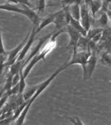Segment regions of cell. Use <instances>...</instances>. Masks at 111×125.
Wrapping results in <instances>:
<instances>
[{
	"mask_svg": "<svg viewBox=\"0 0 111 125\" xmlns=\"http://www.w3.org/2000/svg\"><path fill=\"white\" fill-rule=\"evenodd\" d=\"M65 69H66V67H65V63H64L63 65H61L59 68H58V69L55 72L53 73L52 74L48 79H46L42 83H41L40 84H39V86H38L36 92L34 93V94L32 96V98L26 101V105L23 108V110H22L21 113L20 114V115L18 116V118L17 119V120H16V124H18V125H22V124L24 123L25 119H26L27 115V112L29 111L30 107L33 104V103L43 93V91L46 89V88L49 86V84L51 83V81H52L53 80L55 79L61 72L64 71Z\"/></svg>",
	"mask_w": 111,
	"mask_h": 125,
	"instance_id": "obj_1",
	"label": "cell"
},
{
	"mask_svg": "<svg viewBox=\"0 0 111 125\" xmlns=\"http://www.w3.org/2000/svg\"><path fill=\"white\" fill-rule=\"evenodd\" d=\"M61 33H62L61 30H59L56 33H53L51 37L46 42V45L43 47L42 50H40L39 52L37 53L36 55H34L33 58L29 61V62L27 64V66H26L24 71H23V76L26 79L29 75L30 72L32 71L33 67L35 66L40 60H45V57H46V55L51 51H52L56 47V39Z\"/></svg>",
	"mask_w": 111,
	"mask_h": 125,
	"instance_id": "obj_2",
	"label": "cell"
},
{
	"mask_svg": "<svg viewBox=\"0 0 111 125\" xmlns=\"http://www.w3.org/2000/svg\"><path fill=\"white\" fill-rule=\"evenodd\" d=\"M92 52L89 50L86 51H73L71 59L68 62H65V66L66 69L70 66H72L73 64H79L81 65L82 69L85 67V64L86 63L87 59H89V56L91 55Z\"/></svg>",
	"mask_w": 111,
	"mask_h": 125,
	"instance_id": "obj_3",
	"label": "cell"
},
{
	"mask_svg": "<svg viewBox=\"0 0 111 125\" xmlns=\"http://www.w3.org/2000/svg\"><path fill=\"white\" fill-rule=\"evenodd\" d=\"M97 62H98L97 57H96V54L93 52L91 54V55L89 56V59H87L85 67L82 69L84 80H88L92 77V74L95 71Z\"/></svg>",
	"mask_w": 111,
	"mask_h": 125,
	"instance_id": "obj_4",
	"label": "cell"
},
{
	"mask_svg": "<svg viewBox=\"0 0 111 125\" xmlns=\"http://www.w3.org/2000/svg\"><path fill=\"white\" fill-rule=\"evenodd\" d=\"M79 22L82 26L85 28V29L88 31L92 26V18L89 14V9L87 5L85 3H82L80 4V19Z\"/></svg>",
	"mask_w": 111,
	"mask_h": 125,
	"instance_id": "obj_5",
	"label": "cell"
},
{
	"mask_svg": "<svg viewBox=\"0 0 111 125\" xmlns=\"http://www.w3.org/2000/svg\"><path fill=\"white\" fill-rule=\"evenodd\" d=\"M60 30L62 31V33H67L70 36V42L68 44V46L66 47V48H68L70 47H73L74 50H75L79 39L81 37V34L79 33L78 31H77L75 29H74L69 24Z\"/></svg>",
	"mask_w": 111,
	"mask_h": 125,
	"instance_id": "obj_6",
	"label": "cell"
},
{
	"mask_svg": "<svg viewBox=\"0 0 111 125\" xmlns=\"http://www.w3.org/2000/svg\"><path fill=\"white\" fill-rule=\"evenodd\" d=\"M37 28V26H33L32 28L30 29V33L29 38H28L27 42H26L24 47H23L22 50L20 51L19 54L18 55V57H17V59H16L17 61H23L24 57H26V55L27 54V52L29 51V50L32 47V45H33L34 41L35 35H37V33H36V29Z\"/></svg>",
	"mask_w": 111,
	"mask_h": 125,
	"instance_id": "obj_7",
	"label": "cell"
},
{
	"mask_svg": "<svg viewBox=\"0 0 111 125\" xmlns=\"http://www.w3.org/2000/svg\"><path fill=\"white\" fill-rule=\"evenodd\" d=\"M53 33H49V34L46 35H45V36L42 37L41 38H39V40H38V42H37V45H36L35 47L33 49V51L31 52L30 54V56L28 57V58L26 59V61L24 63H23V64H22V68H24L25 66H26L27 64L29 62V61L32 59L34 55H36L37 53L39 52V51L41 50V49L42 48V47L44 46V45L46 42L49 40V38L51 37V35H53Z\"/></svg>",
	"mask_w": 111,
	"mask_h": 125,
	"instance_id": "obj_8",
	"label": "cell"
},
{
	"mask_svg": "<svg viewBox=\"0 0 111 125\" xmlns=\"http://www.w3.org/2000/svg\"><path fill=\"white\" fill-rule=\"evenodd\" d=\"M23 4H15L7 1L0 5V10H4L10 12H16L22 15L25 14V9L23 8Z\"/></svg>",
	"mask_w": 111,
	"mask_h": 125,
	"instance_id": "obj_9",
	"label": "cell"
},
{
	"mask_svg": "<svg viewBox=\"0 0 111 125\" xmlns=\"http://www.w3.org/2000/svg\"><path fill=\"white\" fill-rule=\"evenodd\" d=\"M57 13H58V11H56L54 13L49 14V16H47L46 18H44V19H41L39 26L37 27V28L36 29L37 34H38L39 32H41L45 27L48 26L49 25H50V24L53 23V21L55 19V17L57 15Z\"/></svg>",
	"mask_w": 111,
	"mask_h": 125,
	"instance_id": "obj_10",
	"label": "cell"
},
{
	"mask_svg": "<svg viewBox=\"0 0 111 125\" xmlns=\"http://www.w3.org/2000/svg\"><path fill=\"white\" fill-rule=\"evenodd\" d=\"M69 25H70L71 26L75 29L77 31H78L79 33L81 34V35L82 36H86V33L87 31L85 29V28L82 26L81 23L79 22V21H77V20L74 19L73 18H72L70 16V23H69Z\"/></svg>",
	"mask_w": 111,
	"mask_h": 125,
	"instance_id": "obj_11",
	"label": "cell"
},
{
	"mask_svg": "<svg viewBox=\"0 0 111 125\" xmlns=\"http://www.w3.org/2000/svg\"><path fill=\"white\" fill-rule=\"evenodd\" d=\"M68 11L70 16L74 19L79 21L80 19V5L79 4H72L68 7Z\"/></svg>",
	"mask_w": 111,
	"mask_h": 125,
	"instance_id": "obj_12",
	"label": "cell"
},
{
	"mask_svg": "<svg viewBox=\"0 0 111 125\" xmlns=\"http://www.w3.org/2000/svg\"><path fill=\"white\" fill-rule=\"evenodd\" d=\"M102 7V2L98 0H92V2L90 3L89 9V11H91L92 13V17L94 19L96 16V14L101 9Z\"/></svg>",
	"mask_w": 111,
	"mask_h": 125,
	"instance_id": "obj_13",
	"label": "cell"
},
{
	"mask_svg": "<svg viewBox=\"0 0 111 125\" xmlns=\"http://www.w3.org/2000/svg\"><path fill=\"white\" fill-rule=\"evenodd\" d=\"M108 15L106 12L103 11V13L101 15V16L99 17V19L96 21V23H97V25L99 26L101 28H105V27L108 26Z\"/></svg>",
	"mask_w": 111,
	"mask_h": 125,
	"instance_id": "obj_14",
	"label": "cell"
},
{
	"mask_svg": "<svg viewBox=\"0 0 111 125\" xmlns=\"http://www.w3.org/2000/svg\"><path fill=\"white\" fill-rule=\"evenodd\" d=\"M38 86H39V84L32 86V87H30V88H28L27 90H26V91H26H24V92L23 93V98L24 101H27V100H28L29 99H30L32 98V96L34 94V93L36 92V91H37Z\"/></svg>",
	"mask_w": 111,
	"mask_h": 125,
	"instance_id": "obj_15",
	"label": "cell"
},
{
	"mask_svg": "<svg viewBox=\"0 0 111 125\" xmlns=\"http://www.w3.org/2000/svg\"><path fill=\"white\" fill-rule=\"evenodd\" d=\"M23 68H20L19 71L20 74V80H19V94H22L25 91L26 88V78L23 76Z\"/></svg>",
	"mask_w": 111,
	"mask_h": 125,
	"instance_id": "obj_16",
	"label": "cell"
},
{
	"mask_svg": "<svg viewBox=\"0 0 111 125\" xmlns=\"http://www.w3.org/2000/svg\"><path fill=\"white\" fill-rule=\"evenodd\" d=\"M22 64H23V61H17L16 60L13 64L11 65L9 72L11 73L12 75L19 73L20 69L22 67Z\"/></svg>",
	"mask_w": 111,
	"mask_h": 125,
	"instance_id": "obj_17",
	"label": "cell"
},
{
	"mask_svg": "<svg viewBox=\"0 0 111 125\" xmlns=\"http://www.w3.org/2000/svg\"><path fill=\"white\" fill-rule=\"evenodd\" d=\"M99 62L103 65H105L106 66H111V56L108 54V52H103L101 55Z\"/></svg>",
	"mask_w": 111,
	"mask_h": 125,
	"instance_id": "obj_18",
	"label": "cell"
},
{
	"mask_svg": "<svg viewBox=\"0 0 111 125\" xmlns=\"http://www.w3.org/2000/svg\"><path fill=\"white\" fill-rule=\"evenodd\" d=\"M103 28H90L88 31H87V33H86V38L88 39L91 40L95 36L96 34H98L99 33H101L103 31Z\"/></svg>",
	"mask_w": 111,
	"mask_h": 125,
	"instance_id": "obj_19",
	"label": "cell"
},
{
	"mask_svg": "<svg viewBox=\"0 0 111 125\" xmlns=\"http://www.w3.org/2000/svg\"><path fill=\"white\" fill-rule=\"evenodd\" d=\"M46 0H38L37 4V14L43 13L46 8Z\"/></svg>",
	"mask_w": 111,
	"mask_h": 125,
	"instance_id": "obj_20",
	"label": "cell"
},
{
	"mask_svg": "<svg viewBox=\"0 0 111 125\" xmlns=\"http://www.w3.org/2000/svg\"><path fill=\"white\" fill-rule=\"evenodd\" d=\"M6 54H7V51L5 50V48L4 46L2 35H1V28L0 26V56Z\"/></svg>",
	"mask_w": 111,
	"mask_h": 125,
	"instance_id": "obj_21",
	"label": "cell"
},
{
	"mask_svg": "<svg viewBox=\"0 0 111 125\" xmlns=\"http://www.w3.org/2000/svg\"><path fill=\"white\" fill-rule=\"evenodd\" d=\"M68 119L73 125H84V123L77 116H72V117H68Z\"/></svg>",
	"mask_w": 111,
	"mask_h": 125,
	"instance_id": "obj_22",
	"label": "cell"
},
{
	"mask_svg": "<svg viewBox=\"0 0 111 125\" xmlns=\"http://www.w3.org/2000/svg\"><path fill=\"white\" fill-rule=\"evenodd\" d=\"M9 95L8 94V93H4V94L1 96V98H0V110L3 107V106L4 105V104L6 103L7 99L9 98Z\"/></svg>",
	"mask_w": 111,
	"mask_h": 125,
	"instance_id": "obj_23",
	"label": "cell"
},
{
	"mask_svg": "<svg viewBox=\"0 0 111 125\" xmlns=\"http://www.w3.org/2000/svg\"><path fill=\"white\" fill-rule=\"evenodd\" d=\"M92 0H82V2L85 3L86 5H87L89 7V4H90V3L92 2Z\"/></svg>",
	"mask_w": 111,
	"mask_h": 125,
	"instance_id": "obj_24",
	"label": "cell"
},
{
	"mask_svg": "<svg viewBox=\"0 0 111 125\" xmlns=\"http://www.w3.org/2000/svg\"><path fill=\"white\" fill-rule=\"evenodd\" d=\"M103 2L106 3V4H111V0H103Z\"/></svg>",
	"mask_w": 111,
	"mask_h": 125,
	"instance_id": "obj_25",
	"label": "cell"
}]
</instances>
